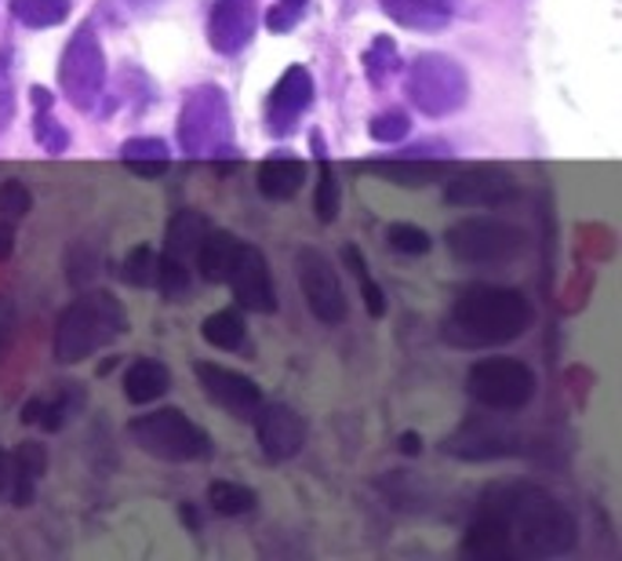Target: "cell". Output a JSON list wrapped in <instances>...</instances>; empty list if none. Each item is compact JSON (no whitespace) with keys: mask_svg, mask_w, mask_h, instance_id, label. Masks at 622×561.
<instances>
[{"mask_svg":"<svg viewBox=\"0 0 622 561\" xmlns=\"http://www.w3.org/2000/svg\"><path fill=\"white\" fill-rule=\"evenodd\" d=\"M532 324V303L521 289L499 284H473L462 289L444 318V339L455 347H502L521 339Z\"/></svg>","mask_w":622,"mask_h":561,"instance_id":"obj_1","label":"cell"},{"mask_svg":"<svg viewBox=\"0 0 622 561\" xmlns=\"http://www.w3.org/2000/svg\"><path fill=\"white\" fill-rule=\"evenodd\" d=\"M499 514L506 518L510 537L535 558H564L579 540V525L572 511L546 489H535V485L510 489Z\"/></svg>","mask_w":622,"mask_h":561,"instance_id":"obj_2","label":"cell"},{"mask_svg":"<svg viewBox=\"0 0 622 561\" xmlns=\"http://www.w3.org/2000/svg\"><path fill=\"white\" fill-rule=\"evenodd\" d=\"M128 329V314L113 292H84L56 321V361L77 364L110 347Z\"/></svg>","mask_w":622,"mask_h":561,"instance_id":"obj_3","label":"cell"},{"mask_svg":"<svg viewBox=\"0 0 622 561\" xmlns=\"http://www.w3.org/2000/svg\"><path fill=\"white\" fill-rule=\"evenodd\" d=\"M444 244L452 252L455 263L470 267V270H499L510 267L528 252V230L518 223H506V219H488V216H473L462 219V223L448 227Z\"/></svg>","mask_w":622,"mask_h":561,"instance_id":"obj_4","label":"cell"},{"mask_svg":"<svg viewBox=\"0 0 622 561\" xmlns=\"http://www.w3.org/2000/svg\"><path fill=\"white\" fill-rule=\"evenodd\" d=\"M179 147L193 161H215L233 153V117L227 91L215 84L193 88L179 113Z\"/></svg>","mask_w":622,"mask_h":561,"instance_id":"obj_5","label":"cell"},{"mask_svg":"<svg viewBox=\"0 0 622 561\" xmlns=\"http://www.w3.org/2000/svg\"><path fill=\"white\" fill-rule=\"evenodd\" d=\"M128 438L146 455H157V460H168V463H193L211 455L208 430L197 427L179 409H157L139 415V420L128 423Z\"/></svg>","mask_w":622,"mask_h":561,"instance_id":"obj_6","label":"cell"},{"mask_svg":"<svg viewBox=\"0 0 622 561\" xmlns=\"http://www.w3.org/2000/svg\"><path fill=\"white\" fill-rule=\"evenodd\" d=\"M404 96L422 117H448L466 102L470 77L455 59L441 56V51H422L404 73Z\"/></svg>","mask_w":622,"mask_h":561,"instance_id":"obj_7","label":"cell"},{"mask_svg":"<svg viewBox=\"0 0 622 561\" xmlns=\"http://www.w3.org/2000/svg\"><path fill=\"white\" fill-rule=\"evenodd\" d=\"M535 372L518 358H488L466 372L470 398L492 412H521L535 398Z\"/></svg>","mask_w":622,"mask_h":561,"instance_id":"obj_8","label":"cell"},{"mask_svg":"<svg viewBox=\"0 0 622 561\" xmlns=\"http://www.w3.org/2000/svg\"><path fill=\"white\" fill-rule=\"evenodd\" d=\"M59 81H62L66 99H70L77 110L88 113L99 107L102 88H106V56H102V44L91 22H84L81 30L70 37V44H66Z\"/></svg>","mask_w":622,"mask_h":561,"instance_id":"obj_9","label":"cell"},{"mask_svg":"<svg viewBox=\"0 0 622 561\" xmlns=\"http://www.w3.org/2000/svg\"><path fill=\"white\" fill-rule=\"evenodd\" d=\"M295 273H299L302 295H307V303H310L317 321H321V324H342V321H347V314H350L347 292H342L332 259H328L321 248H313V244L299 248V252H295Z\"/></svg>","mask_w":622,"mask_h":561,"instance_id":"obj_10","label":"cell"},{"mask_svg":"<svg viewBox=\"0 0 622 561\" xmlns=\"http://www.w3.org/2000/svg\"><path fill=\"white\" fill-rule=\"evenodd\" d=\"M444 201L459 208H506L518 201V179L495 164L470 168L448 182Z\"/></svg>","mask_w":622,"mask_h":561,"instance_id":"obj_11","label":"cell"},{"mask_svg":"<svg viewBox=\"0 0 622 561\" xmlns=\"http://www.w3.org/2000/svg\"><path fill=\"white\" fill-rule=\"evenodd\" d=\"M227 281L233 289V299L244 310H255V314H273V310H277V292H273V278H270L267 256H262L255 244L241 241Z\"/></svg>","mask_w":622,"mask_h":561,"instance_id":"obj_12","label":"cell"},{"mask_svg":"<svg viewBox=\"0 0 622 561\" xmlns=\"http://www.w3.org/2000/svg\"><path fill=\"white\" fill-rule=\"evenodd\" d=\"M255 434L267 460L284 463L299 455L307 445V423L291 404H259L255 409Z\"/></svg>","mask_w":622,"mask_h":561,"instance_id":"obj_13","label":"cell"},{"mask_svg":"<svg viewBox=\"0 0 622 561\" xmlns=\"http://www.w3.org/2000/svg\"><path fill=\"white\" fill-rule=\"evenodd\" d=\"M197 380H201L204 394L222 404L227 412L241 415V420H251L255 415V409L262 404V390L255 380H248V375L241 372H230L222 369V364H211V361H201L197 364Z\"/></svg>","mask_w":622,"mask_h":561,"instance_id":"obj_14","label":"cell"},{"mask_svg":"<svg viewBox=\"0 0 622 561\" xmlns=\"http://www.w3.org/2000/svg\"><path fill=\"white\" fill-rule=\"evenodd\" d=\"M313 102V77L307 67H288L284 77L277 81L267 102V124L273 136H291L295 121L310 110Z\"/></svg>","mask_w":622,"mask_h":561,"instance_id":"obj_15","label":"cell"},{"mask_svg":"<svg viewBox=\"0 0 622 561\" xmlns=\"http://www.w3.org/2000/svg\"><path fill=\"white\" fill-rule=\"evenodd\" d=\"M259 26V8L255 0H215L208 19V41L222 56H237L251 44Z\"/></svg>","mask_w":622,"mask_h":561,"instance_id":"obj_16","label":"cell"},{"mask_svg":"<svg viewBox=\"0 0 622 561\" xmlns=\"http://www.w3.org/2000/svg\"><path fill=\"white\" fill-rule=\"evenodd\" d=\"M357 168L390 179V182H397V187H430V182L448 176V161L415 158V153H397V158H387V161H361Z\"/></svg>","mask_w":622,"mask_h":561,"instance_id":"obj_17","label":"cell"},{"mask_svg":"<svg viewBox=\"0 0 622 561\" xmlns=\"http://www.w3.org/2000/svg\"><path fill=\"white\" fill-rule=\"evenodd\" d=\"M462 554L478 558V561H502V558L513 554V537L506 529V518H502L495 507H488V511L466 529Z\"/></svg>","mask_w":622,"mask_h":561,"instance_id":"obj_18","label":"cell"},{"mask_svg":"<svg viewBox=\"0 0 622 561\" xmlns=\"http://www.w3.org/2000/svg\"><path fill=\"white\" fill-rule=\"evenodd\" d=\"M81 409H84V387L81 383H59L56 398H33V401H26L22 423L26 427L59 430V427L70 423Z\"/></svg>","mask_w":622,"mask_h":561,"instance_id":"obj_19","label":"cell"},{"mask_svg":"<svg viewBox=\"0 0 622 561\" xmlns=\"http://www.w3.org/2000/svg\"><path fill=\"white\" fill-rule=\"evenodd\" d=\"M211 223L201 216L193 212V208H179L175 216H171L168 223V233H164V252L168 259H175V263H193L197 259V248H201V241L208 238Z\"/></svg>","mask_w":622,"mask_h":561,"instance_id":"obj_20","label":"cell"},{"mask_svg":"<svg viewBox=\"0 0 622 561\" xmlns=\"http://www.w3.org/2000/svg\"><path fill=\"white\" fill-rule=\"evenodd\" d=\"M11 481L4 485V492L11 495V503L26 507L33 500V485L41 481V474L48 471V449L41 441H22L16 449V460H11Z\"/></svg>","mask_w":622,"mask_h":561,"instance_id":"obj_21","label":"cell"},{"mask_svg":"<svg viewBox=\"0 0 622 561\" xmlns=\"http://www.w3.org/2000/svg\"><path fill=\"white\" fill-rule=\"evenodd\" d=\"M307 182V164L291 153H277V158L259 164V190L270 201H291Z\"/></svg>","mask_w":622,"mask_h":561,"instance_id":"obj_22","label":"cell"},{"mask_svg":"<svg viewBox=\"0 0 622 561\" xmlns=\"http://www.w3.org/2000/svg\"><path fill=\"white\" fill-rule=\"evenodd\" d=\"M379 8L408 30H444L452 22L448 0H379Z\"/></svg>","mask_w":622,"mask_h":561,"instance_id":"obj_23","label":"cell"},{"mask_svg":"<svg viewBox=\"0 0 622 561\" xmlns=\"http://www.w3.org/2000/svg\"><path fill=\"white\" fill-rule=\"evenodd\" d=\"M171 387V372L168 364L153 361V358H139L128 364L124 372V398L131 404H150L157 398H164Z\"/></svg>","mask_w":622,"mask_h":561,"instance_id":"obj_24","label":"cell"},{"mask_svg":"<svg viewBox=\"0 0 622 561\" xmlns=\"http://www.w3.org/2000/svg\"><path fill=\"white\" fill-rule=\"evenodd\" d=\"M237 248H241V241L233 238L230 230H208V238L201 241V248H197V270H201V278L219 284L230 278V267L237 259Z\"/></svg>","mask_w":622,"mask_h":561,"instance_id":"obj_25","label":"cell"},{"mask_svg":"<svg viewBox=\"0 0 622 561\" xmlns=\"http://www.w3.org/2000/svg\"><path fill=\"white\" fill-rule=\"evenodd\" d=\"M121 161L131 168L136 176L142 179H157L168 172L171 164V153L161 139H150V136H139V139H128L121 147Z\"/></svg>","mask_w":622,"mask_h":561,"instance_id":"obj_26","label":"cell"},{"mask_svg":"<svg viewBox=\"0 0 622 561\" xmlns=\"http://www.w3.org/2000/svg\"><path fill=\"white\" fill-rule=\"evenodd\" d=\"M313 150H317V198H313L317 219H321V223H335V216H339V179L332 172V164H328L321 136H313Z\"/></svg>","mask_w":622,"mask_h":561,"instance_id":"obj_27","label":"cell"},{"mask_svg":"<svg viewBox=\"0 0 622 561\" xmlns=\"http://www.w3.org/2000/svg\"><path fill=\"white\" fill-rule=\"evenodd\" d=\"M208 503H211V511L222 514V518H241V514L255 511L259 495L251 489H244V485H237V481H211Z\"/></svg>","mask_w":622,"mask_h":561,"instance_id":"obj_28","label":"cell"},{"mask_svg":"<svg viewBox=\"0 0 622 561\" xmlns=\"http://www.w3.org/2000/svg\"><path fill=\"white\" fill-rule=\"evenodd\" d=\"M201 335H204V343L215 347V350H244V343H248L244 321L237 318L233 310H219V314L204 318Z\"/></svg>","mask_w":622,"mask_h":561,"instance_id":"obj_29","label":"cell"},{"mask_svg":"<svg viewBox=\"0 0 622 561\" xmlns=\"http://www.w3.org/2000/svg\"><path fill=\"white\" fill-rule=\"evenodd\" d=\"M11 16L30 30H48L70 16V0H11Z\"/></svg>","mask_w":622,"mask_h":561,"instance_id":"obj_30","label":"cell"},{"mask_svg":"<svg viewBox=\"0 0 622 561\" xmlns=\"http://www.w3.org/2000/svg\"><path fill=\"white\" fill-rule=\"evenodd\" d=\"M397 70H401V56H397V44L390 41V37H375V41L368 44V51H364V73H368V81H372L375 88H382Z\"/></svg>","mask_w":622,"mask_h":561,"instance_id":"obj_31","label":"cell"},{"mask_svg":"<svg viewBox=\"0 0 622 561\" xmlns=\"http://www.w3.org/2000/svg\"><path fill=\"white\" fill-rule=\"evenodd\" d=\"M153 281L161 284L168 303H179L182 295H190V267L175 263V259H168V256H157V278Z\"/></svg>","mask_w":622,"mask_h":561,"instance_id":"obj_32","label":"cell"},{"mask_svg":"<svg viewBox=\"0 0 622 561\" xmlns=\"http://www.w3.org/2000/svg\"><path fill=\"white\" fill-rule=\"evenodd\" d=\"M153 278H157V252L150 244L131 248L124 259V281L136 284V289H150Z\"/></svg>","mask_w":622,"mask_h":561,"instance_id":"obj_33","label":"cell"},{"mask_svg":"<svg viewBox=\"0 0 622 561\" xmlns=\"http://www.w3.org/2000/svg\"><path fill=\"white\" fill-rule=\"evenodd\" d=\"M387 241H390V248H397V252H404V256H427L433 244L430 233L422 227H412V223L387 227Z\"/></svg>","mask_w":622,"mask_h":561,"instance_id":"obj_34","label":"cell"},{"mask_svg":"<svg viewBox=\"0 0 622 561\" xmlns=\"http://www.w3.org/2000/svg\"><path fill=\"white\" fill-rule=\"evenodd\" d=\"M30 208H33V193L26 182L19 179L0 182V219H22L30 216Z\"/></svg>","mask_w":622,"mask_h":561,"instance_id":"obj_35","label":"cell"},{"mask_svg":"<svg viewBox=\"0 0 622 561\" xmlns=\"http://www.w3.org/2000/svg\"><path fill=\"white\" fill-rule=\"evenodd\" d=\"M408 132H412V121H408V113H401V110L375 113L372 124H368V136H372L375 142H401Z\"/></svg>","mask_w":622,"mask_h":561,"instance_id":"obj_36","label":"cell"},{"mask_svg":"<svg viewBox=\"0 0 622 561\" xmlns=\"http://www.w3.org/2000/svg\"><path fill=\"white\" fill-rule=\"evenodd\" d=\"M33 136H37V142H41V147H44L48 153H62L66 147H70V136H66V128H62L48 110H37Z\"/></svg>","mask_w":622,"mask_h":561,"instance_id":"obj_37","label":"cell"},{"mask_svg":"<svg viewBox=\"0 0 622 561\" xmlns=\"http://www.w3.org/2000/svg\"><path fill=\"white\" fill-rule=\"evenodd\" d=\"M299 19H302V4H288V0H284L281 8H273L270 16H267V26H270L273 33H288Z\"/></svg>","mask_w":622,"mask_h":561,"instance_id":"obj_38","label":"cell"},{"mask_svg":"<svg viewBox=\"0 0 622 561\" xmlns=\"http://www.w3.org/2000/svg\"><path fill=\"white\" fill-rule=\"evenodd\" d=\"M11 339H16V303L8 295H0V358L11 347Z\"/></svg>","mask_w":622,"mask_h":561,"instance_id":"obj_39","label":"cell"},{"mask_svg":"<svg viewBox=\"0 0 622 561\" xmlns=\"http://www.w3.org/2000/svg\"><path fill=\"white\" fill-rule=\"evenodd\" d=\"M361 292H364V307H368V314H372V318H382V314H387V295H382V289L372 281V273H368V278H361Z\"/></svg>","mask_w":622,"mask_h":561,"instance_id":"obj_40","label":"cell"},{"mask_svg":"<svg viewBox=\"0 0 622 561\" xmlns=\"http://www.w3.org/2000/svg\"><path fill=\"white\" fill-rule=\"evenodd\" d=\"M11 117H16V91H11V81L0 70V136H4V128L11 124Z\"/></svg>","mask_w":622,"mask_h":561,"instance_id":"obj_41","label":"cell"},{"mask_svg":"<svg viewBox=\"0 0 622 561\" xmlns=\"http://www.w3.org/2000/svg\"><path fill=\"white\" fill-rule=\"evenodd\" d=\"M11 252H16V230L8 223H0V259H8Z\"/></svg>","mask_w":622,"mask_h":561,"instance_id":"obj_42","label":"cell"},{"mask_svg":"<svg viewBox=\"0 0 622 561\" xmlns=\"http://www.w3.org/2000/svg\"><path fill=\"white\" fill-rule=\"evenodd\" d=\"M401 452L404 455H419L422 452V438L419 434H401Z\"/></svg>","mask_w":622,"mask_h":561,"instance_id":"obj_43","label":"cell"},{"mask_svg":"<svg viewBox=\"0 0 622 561\" xmlns=\"http://www.w3.org/2000/svg\"><path fill=\"white\" fill-rule=\"evenodd\" d=\"M33 107L37 110H51V91L48 88H33Z\"/></svg>","mask_w":622,"mask_h":561,"instance_id":"obj_44","label":"cell"},{"mask_svg":"<svg viewBox=\"0 0 622 561\" xmlns=\"http://www.w3.org/2000/svg\"><path fill=\"white\" fill-rule=\"evenodd\" d=\"M182 521H190L193 529H201V518H197V511H193V507H182Z\"/></svg>","mask_w":622,"mask_h":561,"instance_id":"obj_45","label":"cell"},{"mask_svg":"<svg viewBox=\"0 0 622 561\" xmlns=\"http://www.w3.org/2000/svg\"><path fill=\"white\" fill-rule=\"evenodd\" d=\"M131 8H139V11H146V8H157V4H164V0H128Z\"/></svg>","mask_w":622,"mask_h":561,"instance_id":"obj_46","label":"cell"},{"mask_svg":"<svg viewBox=\"0 0 622 561\" xmlns=\"http://www.w3.org/2000/svg\"><path fill=\"white\" fill-rule=\"evenodd\" d=\"M288 4H307V0H288Z\"/></svg>","mask_w":622,"mask_h":561,"instance_id":"obj_47","label":"cell"}]
</instances>
